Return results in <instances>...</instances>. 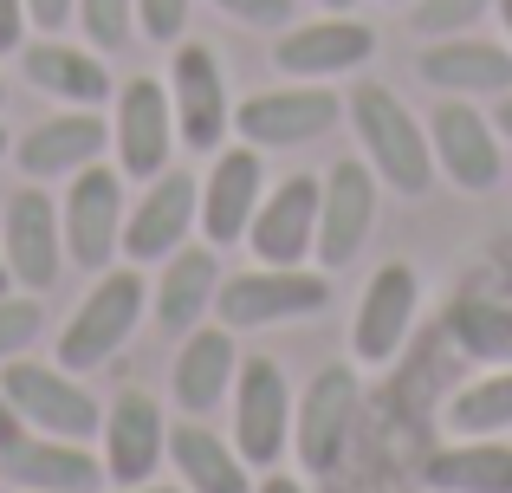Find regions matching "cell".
Returning <instances> with one entry per match:
<instances>
[{
  "instance_id": "f546056e",
  "label": "cell",
  "mask_w": 512,
  "mask_h": 493,
  "mask_svg": "<svg viewBox=\"0 0 512 493\" xmlns=\"http://www.w3.org/2000/svg\"><path fill=\"white\" fill-rule=\"evenodd\" d=\"M487 7L493 0H409V26L422 39H448V33H467Z\"/></svg>"
},
{
  "instance_id": "d590c367",
  "label": "cell",
  "mask_w": 512,
  "mask_h": 493,
  "mask_svg": "<svg viewBox=\"0 0 512 493\" xmlns=\"http://www.w3.org/2000/svg\"><path fill=\"white\" fill-rule=\"evenodd\" d=\"M26 33V0H0V52H13Z\"/></svg>"
},
{
  "instance_id": "2e32d148",
  "label": "cell",
  "mask_w": 512,
  "mask_h": 493,
  "mask_svg": "<svg viewBox=\"0 0 512 493\" xmlns=\"http://www.w3.org/2000/svg\"><path fill=\"white\" fill-rule=\"evenodd\" d=\"M260 266H305L318 247V176H286L260 195V215L247 228Z\"/></svg>"
},
{
  "instance_id": "f35d334b",
  "label": "cell",
  "mask_w": 512,
  "mask_h": 493,
  "mask_svg": "<svg viewBox=\"0 0 512 493\" xmlns=\"http://www.w3.org/2000/svg\"><path fill=\"white\" fill-rule=\"evenodd\" d=\"M493 124H500V137L512 143V91H506V98H500V111H493Z\"/></svg>"
},
{
  "instance_id": "4fadbf2b",
  "label": "cell",
  "mask_w": 512,
  "mask_h": 493,
  "mask_svg": "<svg viewBox=\"0 0 512 493\" xmlns=\"http://www.w3.org/2000/svg\"><path fill=\"white\" fill-rule=\"evenodd\" d=\"M266 150H253V143H234V150H214V169L201 176V215H195V228H201V241L208 247H234V241H247V228H253V215H260V195H266V163H260Z\"/></svg>"
},
{
  "instance_id": "7bdbcfd3",
  "label": "cell",
  "mask_w": 512,
  "mask_h": 493,
  "mask_svg": "<svg viewBox=\"0 0 512 493\" xmlns=\"http://www.w3.org/2000/svg\"><path fill=\"white\" fill-rule=\"evenodd\" d=\"M13 286V273H7V260H0V292H7Z\"/></svg>"
},
{
  "instance_id": "9c48e42d",
  "label": "cell",
  "mask_w": 512,
  "mask_h": 493,
  "mask_svg": "<svg viewBox=\"0 0 512 493\" xmlns=\"http://www.w3.org/2000/svg\"><path fill=\"white\" fill-rule=\"evenodd\" d=\"M124 176L104 163L78 169L72 189H65V208H59V228H65V253H72L85 273H104L124 247Z\"/></svg>"
},
{
  "instance_id": "7402d4cb",
  "label": "cell",
  "mask_w": 512,
  "mask_h": 493,
  "mask_svg": "<svg viewBox=\"0 0 512 493\" xmlns=\"http://www.w3.org/2000/svg\"><path fill=\"white\" fill-rule=\"evenodd\" d=\"M0 474L26 493H98L104 487V461L85 442H65V435H20L13 448H0Z\"/></svg>"
},
{
  "instance_id": "f1b7e54d",
  "label": "cell",
  "mask_w": 512,
  "mask_h": 493,
  "mask_svg": "<svg viewBox=\"0 0 512 493\" xmlns=\"http://www.w3.org/2000/svg\"><path fill=\"white\" fill-rule=\"evenodd\" d=\"M448 331L467 357H487V364H512V305L493 299H461L448 305Z\"/></svg>"
},
{
  "instance_id": "f6af8a7d",
  "label": "cell",
  "mask_w": 512,
  "mask_h": 493,
  "mask_svg": "<svg viewBox=\"0 0 512 493\" xmlns=\"http://www.w3.org/2000/svg\"><path fill=\"white\" fill-rule=\"evenodd\" d=\"M0 98H7V78H0Z\"/></svg>"
},
{
  "instance_id": "7c38bea8",
  "label": "cell",
  "mask_w": 512,
  "mask_h": 493,
  "mask_svg": "<svg viewBox=\"0 0 512 493\" xmlns=\"http://www.w3.org/2000/svg\"><path fill=\"white\" fill-rule=\"evenodd\" d=\"M415 312H422V273H415L409 260L376 266V279L357 299V318H350V351H357V364H389V357H402V344H409V331H415Z\"/></svg>"
},
{
  "instance_id": "8d00e7d4",
  "label": "cell",
  "mask_w": 512,
  "mask_h": 493,
  "mask_svg": "<svg viewBox=\"0 0 512 493\" xmlns=\"http://www.w3.org/2000/svg\"><path fill=\"white\" fill-rule=\"evenodd\" d=\"M26 435V422H20V409H13V396L0 390V448H13Z\"/></svg>"
},
{
  "instance_id": "74e56055",
  "label": "cell",
  "mask_w": 512,
  "mask_h": 493,
  "mask_svg": "<svg viewBox=\"0 0 512 493\" xmlns=\"http://www.w3.org/2000/svg\"><path fill=\"white\" fill-rule=\"evenodd\" d=\"M253 493H305L299 481H292V474H273V468H266V481L260 487H253Z\"/></svg>"
},
{
  "instance_id": "60d3db41",
  "label": "cell",
  "mask_w": 512,
  "mask_h": 493,
  "mask_svg": "<svg viewBox=\"0 0 512 493\" xmlns=\"http://www.w3.org/2000/svg\"><path fill=\"white\" fill-rule=\"evenodd\" d=\"M124 493H182V487H150V481H143V487H124Z\"/></svg>"
},
{
  "instance_id": "5bb4252c",
  "label": "cell",
  "mask_w": 512,
  "mask_h": 493,
  "mask_svg": "<svg viewBox=\"0 0 512 493\" xmlns=\"http://www.w3.org/2000/svg\"><path fill=\"white\" fill-rule=\"evenodd\" d=\"M111 143H117V169H124V176H163L169 150L182 143L169 85H156V78H130V85L117 91Z\"/></svg>"
},
{
  "instance_id": "44dd1931",
  "label": "cell",
  "mask_w": 512,
  "mask_h": 493,
  "mask_svg": "<svg viewBox=\"0 0 512 493\" xmlns=\"http://www.w3.org/2000/svg\"><path fill=\"white\" fill-rule=\"evenodd\" d=\"M234 377H240V344L227 325H195L175 351V370H169V390L182 403V416H214V409L234 396Z\"/></svg>"
},
{
  "instance_id": "ee69618b",
  "label": "cell",
  "mask_w": 512,
  "mask_h": 493,
  "mask_svg": "<svg viewBox=\"0 0 512 493\" xmlns=\"http://www.w3.org/2000/svg\"><path fill=\"white\" fill-rule=\"evenodd\" d=\"M0 156H7V124H0Z\"/></svg>"
},
{
  "instance_id": "bcb514c9",
  "label": "cell",
  "mask_w": 512,
  "mask_h": 493,
  "mask_svg": "<svg viewBox=\"0 0 512 493\" xmlns=\"http://www.w3.org/2000/svg\"><path fill=\"white\" fill-rule=\"evenodd\" d=\"M396 7H402V0H396Z\"/></svg>"
},
{
  "instance_id": "3957f363",
  "label": "cell",
  "mask_w": 512,
  "mask_h": 493,
  "mask_svg": "<svg viewBox=\"0 0 512 493\" xmlns=\"http://www.w3.org/2000/svg\"><path fill=\"white\" fill-rule=\"evenodd\" d=\"M344 124V98L325 85V78H292L279 91H253L247 104H234V130L253 150H299V143H318Z\"/></svg>"
},
{
  "instance_id": "30bf717a",
  "label": "cell",
  "mask_w": 512,
  "mask_h": 493,
  "mask_svg": "<svg viewBox=\"0 0 512 493\" xmlns=\"http://www.w3.org/2000/svg\"><path fill=\"white\" fill-rule=\"evenodd\" d=\"M370 228H376V169L344 156V163H331L318 176V247H312V260L325 273H344L363 253V241H370Z\"/></svg>"
},
{
  "instance_id": "8fae6325",
  "label": "cell",
  "mask_w": 512,
  "mask_h": 493,
  "mask_svg": "<svg viewBox=\"0 0 512 493\" xmlns=\"http://www.w3.org/2000/svg\"><path fill=\"white\" fill-rule=\"evenodd\" d=\"M350 422H357V370L325 364L305 396L292 403V448H299L305 474H331L350 448Z\"/></svg>"
},
{
  "instance_id": "277c9868",
  "label": "cell",
  "mask_w": 512,
  "mask_h": 493,
  "mask_svg": "<svg viewBox=\"0 0 512 493\" xmlns=\"http://www.w3.org/2000/svg\"><path fill=\"white\" fill-rule=\"evenodd\" d=\"M137 318H143V273L137 266H117V273L104 266V279L85 292V305H78V312L65 318V331H59V364L72 370V377L111 364V357L130 344Z\"/></svg>"
},
{
  "instance_id": "7a4b0ae2",
  "label": "cell",
  "mask_w": 512,
  "mask_h": 493,
  "mask_svg": "<svg viewBox=\"0 0 512 493\" xmlns=\"http://www.w3.org/2000/svg\"><path fill=\"white\" fill-rule=\"evenodd\" d=\"M331 305V279L325 266H247V273L221 279V312L227 331H266V325H292V318H312Z\"/></svg>"
},
{
  "instance_id": "e0dca14e",
  "label": "cell",
  "mask_w": 512,
  "mask_h": 493,
  "mask_svg": "<svg viewBox=\"0 0 512 493\" xmlns=\"http://www.w3.org/2000/svg\"><path fill=\"white\" fill-rule=\"evenodd\" d=\"M0 260H7L13 286L26 292H46L59 279V260H65V228H59V208L52 195L39 189H20L7 202V234H0Z\"/></svg>"
},
{
  "instance_id": "603a6c76",
  "label": "cell",
  "mask_w": 512,
  "mask_h": 493,
  "mask_svg": "<svg viewBox=\"0 0 512 493\" xmlns=\"http://www.w3.org/2000/svg\"><path fill=\"white\" fill-rule=\"evenodd\" d=\"M104 143H111V124H104L91 104H72V111L46 117V124H33L20 137V169L33 182H52V176H78V169H91L104 156Z\"/></svg>"
},
{
  "instance_id": "6da1fadb",
  "label": "cell",
  "mask_w": 512,
  "mask_h": 493,
  "mask_svg": "<svg viewBox=\"0 0 512 493\" xmlns=\"http://www.w3.org/2000/svg\"><path fill=\"white\" fill-rule=\"evenodd\" d=\"M350 130L363 143V163L376 169V182H389L396 195H428L435 189V150H428V124L396 98L389 85H357L350 91Z\"/></svg>"
},
{
  "instance_id": "5b68a950",
  "label": "cell",
  "mask_w": 512,
  "mask_h": 493,
  "mask_svg": "<svg viewBox=\"0 0 512 493\" xmlns=\"http://www.w3.org/2000/svg\"><path fill=\"white\" fill-rule=\"evenodd\" d=\"M428 150H435V176H448L467 195H493L506 182V137L487 111L467 98H441L428 117Z\"/></svg>"
},
{
  "instance_id": "4316f807",
  "label": "cell",
  "mask_w": 512,
  "mask_h": 493,
  "mask_svg": "<svg viewBox=\"0 0 512 493\" xmlns=\"http://www.w3.org/2000/svg\"><path fill=\"white\" fill-rule=\"evenodd\" d=\"M422 487H435V493H512V448L487 442V435L435 448L422 461Z\"/></svg>"
},
{
  "instance_id": "e575fe53",
  "label": "cell",
  "mask_w": 512,
  "mask_h": 493,
  "mask_svg": "<svg viewBox=\"0 0 512 493\" xmlns=\"http://www.w3.org/2000/svg\"><path fill=\"white\" fill-rule=\"evenodd\" d=\"M72 13H78V0H26V20L46 26V33H52V26H65Z\"/></svg>"
},
{
  "instance_id": "d6986e66",
  "label": "cell",
  "mask_w": 512,
  "mask_h": 493,
  "mask_svg": "<svg viewBox=\"0 0 512 493\" xmlns=\"http://www.w3.org/2000/svg\"><path fill=\"white\" fill-rule=\"evenodd\" d=\"M415 72L441 91V98H506L512 91V46H493V39H428Z\"/></svg>"
},
{
  "instance_id": "b9f144b4",
  "label": "cell",
  "mask_w": 512,
  "mask_h": 493,
  "mask_svg": "<svg viewBox=\"0 0 512 493\" xmlns=\"http://www.w3.org/2000/svg\"><path fill=\"white\" fill-rule=\"evenodd\" d=\"M325 7H331V13H357V0H325Z\"/></svg>"
},
{
  "instance_id": "ffe728a7",
  "label": "cell",
  "mask_w": 512,
  "mask_h": 493,
  "mask_svg": "<svg viewBox=\"0 0 512 493\" xmlns=\"http://www.w3.org/2000/svg\"><path fill=\"white\" fill-rule=\"evenodd\" d=\"M376 52V33L357 20V13H331V20H305V26H286L273 46V65L292 78H338V72H357L363 59Z\"/></svg>"
},
{
  "instance_id": "1f68e13d",
  "label": "cell",
  "mask_w": 512,
  "mask_h": 493,
  "mask_svg": "<svg viewBox=\"0 0 512 493\" xmlns=\"http://www.w3.org/2000/svg\"><path fill=\"white\" fill-rule=\"evenodd\" d=\"M39 331H46L39 299H13V292H0V364H13V357L39 338Z\"/></svg>"
},
{
  "instance_id": "ba28073f",
  "label": "cell",
  "mask_w": 512,
  "mask_h": 493,
  "mask_svg": "<svg viewBox=\"0 0 512 493\" xmlns=\"http://www.w3.org/2000/svg\"><path fill=\"white\" fill-rule=\"evenodd\" d=\"M234 448L247 468H279L292 448V383L273 357H247L234 377Z\"/></svg>"
},
{
  "instance_id": "9a60e30c",
  "label": "cell",
  "mask_w": 512,
  "mask_h": 493,
  "mask_svg": "<svg viewBox=\"0 0 512 493\" xmlns=\"http://www.w3.org/2000/svg\"><path fill=\"white\" fill-rule=\"evenodd\" d=\"M195 215H201L195 176H182V169H163V176H150L143 202L124 215V253H130V266L169 260V253L182 247L188 234H195Z\"/></svg>"
},
{
  "instance_id": "d4e9b609",
  "label": "cell",
  "mask_w": 512,
  "mask_h": 493,
  "mask_svg": "<svg viewBox=\"0 0 512 493\" xmlns=\"http://www.w3.org/2000/svg\"><path fill=\"white\" fill-rule=\"evenodd\" d=\"M20 72H26L33 91H46V98H59V104H91V111H98V104L111 98V72H104L98 52L59 46V39L20 46Z\"/></svg>"
},
{
  "instance_id": "4dcf8cb0",
  "label": "cell",
  "mask_w": 512,
  "mask_h": 493,
  "mask_svg": "<svg viewBox=\"0 0 512 493\" xmlns=\"http://www.w3.org/2000/svg\"><path fill=\"white\" fill-rule=\"evenodd\" d=\"M78 26L91 33L98 52H117L137 26V0H78Z\"/></svg>"
},
{
  "instance_id": "d6a6232c",
  "label": "cell",
  "mask_w": 512,
  "mask_h": 493,
  "mask_svg": "<svg viewBox=\"0 0 512 493\" xmlns=\"http://www.w3.org/2000/svg\"><path fill=\"white\" fill-rule=\"evenodd\" d=\"M137 26H143V39L169 46V39H182V26H188V0H137Z\"/></svg>"
},
{
  "instance_id": "484cf974",
  "label": "cell",
  "mask_w": 512,
  "mask_h": 493,
  "mask_svg": "<svg viewBox=\"0 0 512 493\" xmlns=\"http://www.w3.org/2000/svg\"><path fill=\"white\" fill-rule=\"evenodd\" d=\"M169 461L188 493H253L260 487V481H247V455L234 442H221L214 429H201V416L169 429Z\"/></svg>"
},
{
  "instance_id": "ab89813d",
  "label": "cell",
  "mask_w": 512,
  "mask_h": 493,
  "mask_svg": "<svg viewBox=\"0 0 512 493\" xmlns=\"http://www.w3.org/2000/svg\"><path fill=\"white\" fill-rule=\"evenodd\" d=\"M500 7V20H506V46H512V0H493Z\"/></svg>"
},
{
  "instance_id": "83f0119b",
  "label": "cell",
  "mask_w": 512,
  "mask_h": 493,
  "mask_svg": "<svg viewBox=\"0 0 512 493\" xmlns=\"http://www.w3.org/2000/svg\"><path fill=\"white\" fill-rule=\"evenodd\" d=\"M512 429V364H493L487 377L461 383L448 403V435H500Z\"/></svg>"
},
{
  "instance_id": "ac0fdd59",
  "label": "cell",
  "mask_w": 512,
  "mask_h": 493,
  "mask_svg": "<svg viewBox=\"0 0 512 493\" xmlns=\"http://www.w3.org/2000/svg\"><path fill=\"white\" fill-rule=\"evenodd\" d=\"M98 435H104V474H111L117 487H143L169 455V422H163V409H156V396H143V390L117 396V403L104 409Z\"/></svg>"
},
{
  "instance_id": "cb8c5ba5",
  "label": "cell",
  "mask_w": 512,
  "mask_h": 493,
  "mask_svg": "<svg viewBox=\"0 0 512 493\" xmlns=\"http://www.w3.org/2000/svg\"><path fill=\"white\" fill-rule=\"evenodd\" d=\"M221 247H175L169 260H163V279H156V325L175 331V338H188V331L201 325V318L214 312V299H221Z\"/></svg>"
},
{
  "instance_id": "8992f818",
  "label": "cell",
  "mask_w": 512,
  "mask_h": 493,
  "mask_svg": "<svg viewBox=\"0 0 512 493\" xmlns=\"http://www.w3.org/2000/svg\"><path fill=\"white\" fill-rule=\"evenodd\" d=\"M0 390L13 396L26 429H39V435L91 442V435L104 429V409L91 403L85 383H72L65 364H26V357H13V364H0Z\"/></svg>"
},
{
  "instance_id": "836d02e7",
  "label": "cell",
  "mask_w": 512,
  "mask_h": 493,
  "mask_svg": "<svg viewBox=\"0 0 512 493\" xmlns=\"http://www.w3.org/2000/svg\"><path fill=\"white\" fill-rule=\"evenodd\" d=\"M221 13H234L240 26H286L292 20V0H214Z\"/></svg>"
},
{
  "instance_id": "52a82bcc",
  "label": "cell",
  "mask_w": 512,
  "mask_h": 493,
  "mask_svg": "<svg viewBox=\"0 0 512 493\" xmlns=\"http://www.w3.org/2000/svg\"><path fill=\"white\" fill-rule=\"evenodd\" d=\"M169 104H175V130L195 156H214L234 130V98H227L221 59L201 39H182L169 59Z\"/></svg>"
}]
</instances>
